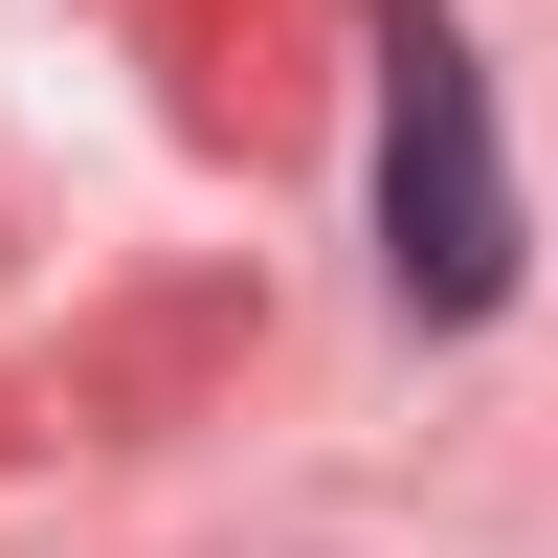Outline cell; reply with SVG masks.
<instances>
[{"label":"cell","mask_w":558,"mask_h":558,"mask_svg":"<svg viewBox=\"0 0 558 558\" xmlns=\"http://www.w3.org/2000/svg\"><path fill=\"white\" fill-rule=\"evenodd\" d=\"M380 268L425 336H470L492 291H514V157H492V68L470 23H425V0H380Z\"/></svg>","instance_id":"obj_1"}]
</instances>
